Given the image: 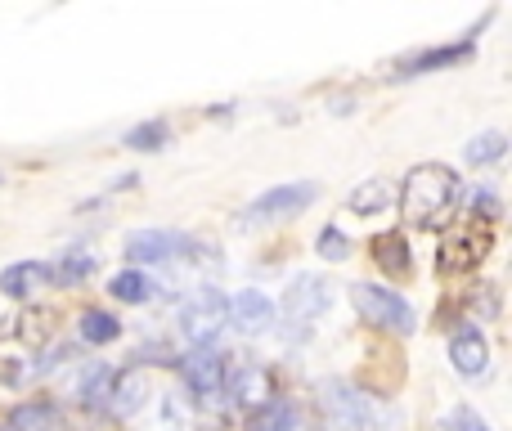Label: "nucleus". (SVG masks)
Here are the masks:
<instances>
[{
  "label": "nucleus",
  "instance_id": "obj_8",
  "mask_svg": "<svg viewBox=\"0 0 512 431\" xmlns=\"http://www.w3.org/2000/svg\"><path fill=\"white\" fill-rule=\"evenodd\" d=\"M319 400H324L328 423H337L342 431H373V400L355 391L351 382H328Z\"/></svg>",
  "mask_w": 512,
  "mask_h": 431
},
{
  "label": "nucleus",
  "instance_id": "obj_2",
  "mask_svg": "<svg viewBox=\"0 0 512 431\" xmlns=\"http://www.w3.org/2000/svg\"><path fill=\"white\" fill-rule=\"evenodd\" d=\"M230 328V297L221 288H194L180 301V333H185L189 351H207L221 342V333Z\"/></svg>",
  "mask_w": 512,
  "mask_h": 431
},
{
  "label": "nucleus",
  "instance_id": "obj_4",
  "mask_svg": "<svg viewBox=\"0 0 512 431\" xmlns=\"http://www.w3.org/2000/svg\"><path fill=\"white\" fill-rule=\"evenodd\" d=\"M319 198V185L310 180H292V185H270L265 194H256L248 207H243V225H279V220L306 212Z\"/></svg>",
  "mask_w": 512,
  "mask_h": 431
},
{
  "label": "nucleus",
  "instance_id": "obj_16",
  "mask_svg": "<svg viewBox=\"0 0 512 431\" xmlns=\"http://www.w3.org/2000/svg\"><path fill=\"white\" fill-rule=\"evenodd\" d=\"M230 396H234V405H243V409H261V405H270V400H274L270 373H265L261 364H243V369L230 378Z\"/></svg>",
  "mask_w": 512,
  "mask_h": 431
},
{
  "label": "nucleus",
  "instance_id": "obj_27",
  "mask_svg": "<svg viewBox=\"0 0 512 431\" xmlns=\"http://www.w3.org/2000/svg\"><path fill=\"white\" fill-rule=\"evenodd\" d=\"M315 252L324 256V261H346V256H351V238H346L342 229L324 225V229H319V243H315Z\"/></svg>",
  "mask_w": 512,
  "mask_h": 431
},
{
  "label": "nucleus",
  "instance_id": "obj_12",
  "mask_svg": "<svg viewBox=\"0 0 512 431\" xmlns=\"http://www.w3.org/2000/svg\"><path fill=\"white\" fill-rule=\"evenodd\" d=\"M45 288H50V265L45 261H14L0 270V297L9 301H32Z\"/></svg>",
  "mask_w": 512,
  "mask_h": 431
},
{
  "label": "nucleus",
  "instance_id": "obj_7",
  "mask_svg": "<svg viewBox=\"0 0 512 431\" xmlns=\"http://www.w3.org/2000/svg\"><path fill=\"white\" fill-rule=\"evenodd\" d=\"M279 306L292 324H315V319L333 306V288H328V279H319V274H297V279L283 288Z\"/></svg>",
  "mask_w": 512,
  "mask_h": 431
},
{
  "label": "nucleus",
  "instance_id": "obj_1",
  "mask_svg": "<svg viewBox=\"0 0 512 431\" xmlns=\"http://www.w3.org/2000/svg\"><path fill=\"white\" fill-rule=\"evenodd\" d=\"M396 203H400V212H405L409 225L441 229V225H450L454 212H459L463 180H459V171L445 167V162H418V167L405 176V185H400Z\"/></svg>",
  "mask_w": 512,
  "mask_h": 431
},
{
  "label": "nucleus",
  "instance_id": "obj_19",
  "mask_svg": "<svg viewBox=\"0 0 512 431\" xmlns=\"http://www.w3.org/2000/svg\"><path fill=\"white\" fill-rule=\"evenodd\" d=\"M153 274L149 270H117L113 279H108V297L117 301V306H144V301L153 297Z\"/></svg>",
  "mask_w": 512,
  "mask_h": 431
},
{
  "label": "nucleus",
  "instance_id": "obj_31",
  "mask_svg": "<svg viewBox=\"0 0 512 431\" xmlns=\"http://www.w3.org/2000/svg\"><path fill=\"white\" fill-rule=\"evenodd\" d=\"M0 431H5V427H0Z\"/></svg>",
  "mask_w": 512,
  "mask_h": 431
},
{
  "label": "nucleus",
  "instance_id": "obj_5",
  "mask_svg": "<svg viewBox=\"0 0 512 431\" xmlns=\"http://www.w3.org/2000/svg\"><path fill=\"white\" fill-rule=\"evenodd\" d=\"M194 252V238L180 234V229H131L122 243V256L131 261V270H144V265H167L176 256Z\"/></svg>",
  "mask_w": 512,
  "mask_h": 431
},
{
  "label": "nucleus",
  "instance_id": "obj_20",
  "mask_svg": "<svg viewBox=\"0 0 512 431\" xmlns=\"http://www.w3.org/2000/svg\"><path fill=\"white\" fill-rule=\"evenodd\" d=\"M77 337L86 346H108L122 337V319L99 310V306H90V310H81V319H77Z\"/></svg>",
  "mask_w": 512,
  "mask_h": 431
},
{
  "label": "nucleus",
  "instance_id": "obj_30",
  "mask_svg": "<svg viewBox=\"0 0 512 431\" xmlns=\"http://www.w3.org/2000/svg\"><path fill=\"white\" fill-rule=\"evenodd\" d=\"M0 180H5V176H0Z\"/></svg>",
  "mask_w": 512,
  "mask_h": 431
},
{
  "label": "nucleus",
  "instance_id": "obj_21",
  "mask_svg": "<svg viewBox=\"0 0 512 431\" xmlns=\"http://www.w3.org/2000/svg\"><path fill=\"white\" fill-rule=\"evenodd\" d=\"M248 431H301V409L288 400H270V405L252 409Z\"/></svg>",
  "mask_w": 512,
  "mask_h": 431
},
{
  "label": "nucleus",
  "instance_id": "obj_28",
  "mask_svg": "<svg viewBox=\"0 0 512 431\" xmlns=\"http://www.w3.org/2000/svg\"><path fill=\"white\" fill-rule=\"evenodd\" d=\"M468 207H472V216H481V220H499L504 216V203H499V194L490 185H477L468 194Z\"/></svg>",
  "mask_w": 512,
  "mask_h": 431
},
{
  "label": "nucleus",
  "instance_id": "obj_25",
  "mask_svg": "<svg viewBox=\"0 0 512 431\" xmlns=\"http://www.w3.org/2000/svg\"><path fill=\"white\" fill-rule=\"evenodd\" d=\"M373 247H378V265H387L391 274H409V256H391V252H409V247L400 243V234L373 238Z\"/></svg>",
  "mask_w": 512,
  "mask_h": 431
},
{
  "label": "nucleus",
  "instance_id": "obj_15",
  "mask_svg": "<svg viewBox=\"0 0 512 431\" xmlns=\"http://www.w3.org/2000/svg\"><path fill=\"white\" fill-rule=\"evenodd\" d=\"M481 247H486V234L477 238V225H468L463 234H450L445 238V247L436 252V270H445V274H459V270H472V265L481 261Z\"/></svg>",
  "mask_w": 512,
  "mask_h": 431
},
{
  "label": "nucleus",
  "instance_id": "obj_14",
  "mask_svg": "<svg viewBox=\"0 0 512 431\" xmlns=\"http://www.w3.org/2000/svg\"><path fill=\"white\" fill-rule=\"evenodd\" d=\"M5 431H68V423L54 400H18L5 418Z\"/></svg>",
  "mask_w": 512,
  "mask_h": 431
},
{
  "label": "nucleus",
  "instance_id": "obj_26",
  "mask_svg": "<svg viewBox=\"0 0 512 431\" xmlns=\"http://www.w3.org/2000/svg\"><path fill=\"white\" fill-rule=\"evenodd\" d=\"M158 414H162V427H167V431H189V427H194V414H189V405L180 396H162L158 400Z\"/></svg>",
  "mask_w": 512,
  "mask_h": 431
},
{
  "label": "nucleus",
  "instance_id": "obj_24",
  "mask_svg": "<svg viewBox=\"0 0 512 431\" xmlns=\"http://www.w3.org/2000/svg\"><path fill=\"white\" fill-rule=\"evenodd\" d=\"M167 140H171V126L167 122H140V126H131L126 131V149L131 153H158V149H167Z\"/></svg>",
  "mask_w": 512,
  "mask_h": 431
},
{
  "label": "nucleus",
  "instance_id": "obj_6",
  "mask_svg": "<svg viewBox=\"0 0 512 431\" xmlns=\"http://www.w3.org/2000/svg\"><path fill=\"white\" fill-rule=\"evenodd\" d=\"M176 369L194 400H216L225 391V355L216 351V346H207V351H185L176 360Z\"/></svg>",
  "mask_w": 512,
  "mask_h": 431
},
{
  "label": "nucleus",
  "instance_id": "obj_22",
  "mask_svg": "<svg viewBox=\"0 0 512 431\" xmlns=\"http://www.w3.org/2000/svg\"><path fill=\"white\" fill-rule=\"evenodd\" d=\"M90 274H95V252H81V247L63 252L59 261L50 265V283H59V288H77V283H86Z\"/></svg>",
  "mask_w": 512,
  "mask_h": 431
},
{
  "label": "nucleus",
  "instance_id": "obj_13",
  "mask_svg": "<svg viewBox=\"0 0 512 431\" xmlns=\"http://www.w3.org/2000/svg\"><path fill=\"white\" fill-rule=\"evenodd\" d=\"M113 373L117 369H108V364H77V373H72V382H68V396L77 400V405H86V409H104L108 405V387H113Z\"/></svg>",
  "mask_w": 512,
  "mask_h": 431
},
{
  "label": "nucleus",
  "instance_id": "obj_3",
  "mask_svg": "<svg viewBox=\"0 0 512 431\" xmlns=\"http://www.w3.org/2000/svg\"><path fill=\"white\" fill-rule=\"evenodd\" d=\"M351 301L360 310L364 324L382 328V333H396L409 337L418 328V315L396 288H382V283H351Z\"/></svg>",
  "mask_w": 512,
  "mask_h": 431
},
{
  "label": "nucleus",
  "instance_id": "obj_23",
  "mask_svg": "<svg viewBox=\"0 0 512 431\" xmlns=\"http://www.w3.org/2000/svg\"><path fill=\"white\" fill-rule=\"evenodd\" d=\"M508 153V140L504 131H481L468 140V149H463V158L472 162V167H490V162H499Z\"/></svg>",
  "mask_w": 512,
  "mask_h": 431
},
{
  "label": "nucleus",
  "instance_id": "obj_18",
  "mask_svg": "<svg viewBox=\"0 0 512 431\" xmlns=\"http://www.w3.org/2000/svg\"><path fill=\"white\" fill-rule=\"evenodd\" d=\"M391 203H396V189H391V180H382V176L364 180V185H355L351 194H346V207H351L355 216H382Z\"/></svg>",
  "mask_w": 512,
  "mask_h": 431
},
{
  "label": "nucleus",
  "instance_id": "obj_29",
  "mask_svg": "<svg viewBox=\"0 0 512 431\" xmlns=\"http://www.w3.org/2000/svg\"><path fill=\"white\" fill-rule=\"evenodd\" d=\"M463 423H468V431H490L486 423H481V418H472V414H463Z\"/></svg>",
  "mask_w": 512,
  "mask_h": 431
},
{
  "label": "nucleus",
  "instance_id": "obj_11",
  "mask_svg": "<svg viewBox=\"0 0 512 431\" xmlns=\"http://www.w3.org/2000/svg\"><path fill=\"white\" fill-rule=\"evenodd\" d=\"M153 387H149V373L144 369H122L113 373V387H108V414L113 418H135L144 405H149Z\"/></svg>",
  "mask_w": 512,
  "mask_h": 431
},
{
  "label": "nucleus",
  "instance_id": "obj_17",
  "mask_svg": "<svg viewBox=\"0 0 512 431\" xmlns=\"http://www.w3.org/2000/svg\"><path fill=\"white\" fill-rule=\"evenodd\" d=\"M472 50H477V41L436 45V50H423V54H414L409 63H400V77H423V72H441V68H450V63L472 59Z\"/></svg>",
  "mask_w": 512,
  "mask_h": 431
},
{
  "label": "nucleus",
  "instance_id": "obj_10",
  "mask_svg": "<svg viewBox=\"0 0 512 431\" xmlns=\"http://www.w3.org/2000/svg\"><path fill=\"white\" fill-rule=\"evenodd\" d=\"M230 324L239 328L243 337H265L274 328V301L256 288H243L230 297Z\"/></svg>",
  "mask_w": 512,
  "mask_h": 431
},
{
  "label": "nucleus",
  "instance_id": "obj_9",
  "mask_svg": "<svg viewBox=\"0 0 512 431\" xmlns=\"http://www.w3.org/2000/svg\"><path fill=\"white\" fill-rule=\"evenodd\" d=\"M450 364H454V373L468 378V382H477V378L490 373V342L477 324L459 328V333L450 337Z\"/></svg>",
  "mask_w": 512,
  "mask_h": 431
}]
</instances>
